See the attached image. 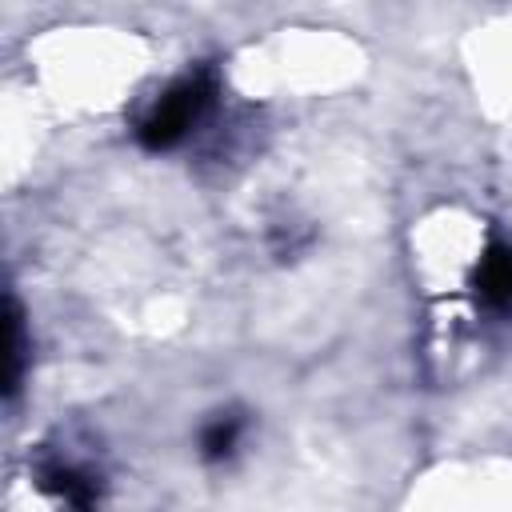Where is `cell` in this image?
Wrapping results in <instances>:
<instances>
[{
  "label": "cell",
  "instance_id": "cell-1",
  "mask_svg": "<svg viewBox=\"0 0 512 512\" xmlns=\"http://www.w3.org/2000/svg\"><path fill=\"white\" fill-rule=\"evenodd\" d=\"M216 100V80L208 72H192V76H180L148 112L144 120L136 124V136L148 152H168L176 148L212 108Z\"/></svg>",
  "mask_w": 512,
  "mask_h": 512
},
{
  "label": "cell",
  "instance_id": "cell-2",
  "mask_svg": "<svg viewBox=\"0 0 512 512\" xmlns=\"http://www.w3.org/2000/svg\"><path fill=\"white\" fill-rule=\"evenodd\" d=\"M476 292L492 312H512V248H492L476 272Z\"/></svg>",
  "mask_w": 512,
  "mask_h": 512
},
{
  "label": "cell",
  "instance_id": "cell-3",
  "mask_svg": "<svg viewBox=\"0 0 512 512\" xmlns=\"http://www.w3.org/2000/svg\"><path fill=\"white\" fill-rule=\"evenodd\" d=\"M44 484L64 500V504H92L96 500V476L80 464H68V460H52L44 464Z\"/></svg>",
  "mask_w": 512,
  "mask_h": 512
},
{
  "label": "cell",
  "instance_id": "cell-4",
  "mask_svg": "<svg viewBox=\"0 0 512 512\" xmlns=\"http://www.w3.org/2000/svg\"><path fill=\"white\" fill-rule=\"evenodd\" d=\"M240 432H244V420L232 416V412H220L200 432V456L204 460H228L236 452V444H240Z\"/></svg>",
  "mask_w": 512,
  "mask_h": 512
}]
</instances>
